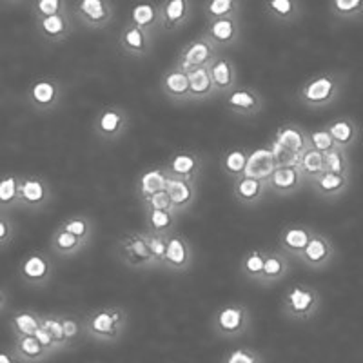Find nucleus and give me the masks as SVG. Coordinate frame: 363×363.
Returning <instances> with one entry per match:
<instances>
[{
  "instance_id": "obj_1",
  "label": "nucleus",
  "mask_w": 363,
  "mask_h": 363,
  "mask_svg": "<svg viewBox=\"0 0 363 363\" xmlns=\"http://www.w3.org/2000/svg\"><path fill=\"white\" fill-rule=\"evenodd\" d=\"M343 86H345V74L336 71L313 74L298 91V102L313 111L327 109L342 96Z\"/></svg>"
},
{
  "instance_id": "obj_2",
  "label": "nucleus",
  "mask_w": 363,
  "mask_h": 363,
  "mask_svg": "<svg viewBox=\"0 0 363 363\" xmlns=\"http://www.w3.org/2000/svg\"><path fill=\"white\" fill-rule=\"evenodd\" d=\"M131 128V116L124 106L118 104H109L99 109V113L93 118V135L102 144H115L122 140L125 133Z\"/></svg>"
},
{
  "instance_id": "obj_3",
  "label": "nucleus",
  "mask_w": 363,
  "mask_h": 363,
  "mask_svg": "<svg viewBox=\"0 0 363 363\" xmlns=\"http://www.w3.org/2000/svg\"><path fill=\"white\" fill-rule=\"evenodd\" d=\"M57 274V264L53 255L45 251H31L18 264L17 278L22 285L29 289H44Z\"/></svg>"
},
{
  "instance_id": "obj_4",
  "label": "nucleus",
  "mask_w": 363,
  "mask_h": 363,
  "mask_svg": "<svg viewBox=\"0 0 363 363\" xmlns=\"http://www.w3.org/2000/svg\"><path fill=\"white\" fill-rule=\"evenodd\" d=\"M115 252L120 262L135 271H151L155 269L153 256L149 251L145 231L125 233L120 236L115 244Z\"/></svg>"
},
{
  "instance_id": "obj_5",
  "label": "nucleus",
  "mask_w": 363,
  "mask_h": 363,
  "mask_svg": "<svg viewBox=\"0 0 363 363\" xmlns=\"http://www.w3.org/2000/svg\"><path fill=\"white\" fill-rule=\"evenodd\" d=\"M71 15L86 29L100 31L116 21V8L113 0H74Z\"/></svg>"
},
{
  "instance_id": "obj_6",
  "label": "nucleus",
  "mask_w": 363,
  "mask_h": 363,
  "mask_svg": "<svg viewBox=\"0 0 363 363\" xmlns=\"http://www.w3.org/2000/svg\"><path fill=\"white\" fill-rule=\"evenodd\" d=\"M29 108L35 113L48 115V113L57 111L58 106L62 104L64 99V86L58 79L53 77H40L31 82L26 93Z\"/></svg>"
},
{
  "instance_id": "obj_7",
  "label": "nucleus",
  "mask_w": 363,
  "mask_h": 363,
  "mask_svg": "<svg viewBox=\"0 0 363 363\" xmlns=\"http://www.w3.org/2000/svg\"><path fill=\"white\" fill-rule=\"evenodd\" d=\"M320 300H322L320 293L314 287L306 284H296L291 285L281 296V309L287 316L306 320V318L316 314Z\"/></svg>"
},
{
  "instance_id": "obj_8",
  "label": "nucleus",
  "mask_w": 363,
  "mask_h": 363,
  "mask_svg": "<svg viewBox=\"0 0 363 363\" xmlns=\"http://www.w3.org/2000/svg\"><path fill=\"white\" fill-rule=\"evenodd\" d=\"M53 200V186L42 174H24L18 191V209L42 211Z\"/></svg>"
},
{
  "instance_id": "obj_9",
  "label": "nucleus",
  "mask_w": 363,
  "mask_h": 363,
  "mask_svg": "<svg viewBox=\"0 0 363 363\" xmlns=\"http://www.w3.org/2000/svg\"><path fill=\"white\" fill-rule=\"evenodd\" d=\"M220 51L216 50L215 45L211 44L209 38L206 35H199V37L191 38L189 42L182 45L178 51L177 58H174V66L182 71H191L196 67L209 66L213 62V58L218 55Z\"/></svg>"
},
{
  "instance_id": "obj_10",
  "label": "nucleus",
  "mask_w": 363,
  "mask_h": 363,
  "mask_svg": "<svg viewBox=\"0 0 363 363\" xmlns=\"http://www.w3.org/2000/svg\"><path fill=\"white\" fill-rule=\"evenodd\" d=\"M336 260V245L323 233H314L307 247L300 252L298 262L311 271H327Z\"/></svg>"
},
{
  "instance_id": "obj_11",
  "label": "nucleus",
  "mask_w": 363,
  "mask_h": 363,
  "mask_svg": "<svg viewBox=\"0 0 363 363\" xmlns=\"http://www.w3.org/2000/svg\"><path fill=\"white\" fill-rule=\"evenodd\" d=\"M33 31L44 44L57 45L69 40L74 31V18L69 11L51 15V17L33 21Z\"/></svg>"
},
{
  "instance_id": "obj_12",
  "label": "nucleus",
  "mask_w": 363,
  "mask_h": 363,
  "mask_svg": "<svg viewBox=\"0 0 363 363\" xmlns=\"http://www.w3.org/2000/svg\"><path fill=\"white\" fill-rule=\"evenodd\" d=\"M264 96L258 89L251 86H236L223 99V106L231 115L238 118H255L264 109Z\"/></svg>"
},
{
  "instance_id": "obj_13",
  "label": "nucleus",
  "mask_w": 363,
  "mask_h": 363,
  "mask_svg": "<svg viewBox=\"0 0 363 363\" xmlns=\"http://www.w3.org/2000/svg\"><path fill=\"white\" fill-rule=\"evenodd\" d=\"M162 165L169 178L199 182L203 173V158L196 149H178Z\"/></svg>"
},
{
  "instance_id": "obj_14",
  "label": "nucleus",
  "mask_w": 363,
  "mask_h": 363,
  "mask_svg": "<svg viewBox=\"0 0 363 363\" xmlns=\"http://www.w3.org/2000/svg\"><path fill=\"white\" fill-rule=\"evenodd\" d=\"M203 35L211 40L218 51H225L236 45L244 35L242 17H225L207 22Z\"/></svg>"
},
{
  "instance_id": "obj_15",
  "label": "nucleus",
  "mask_w": 363,
  "mask_h": 363,
  "mask_svg": "<svg viewBox=\"0 0 363 363\" xmlns=\"http://www.w3.org/2000/svg\"><path fill=\"white\" fill-rule=\"evenodd\" d=\"M194 264V251L189 240L180 233L167 236V252H165L162 269L169 272H187Z\"/></svg>"
},
{
  "instance_id": "obj_16",
  "label": "nucleus",
  "mask_w": 363,
  "mask_h": 363,
  "mask_svg": "<svg viewBox=\"0 0 363 363\" xmlns=\"http://www.w3.org/2000/svg\"><path fill=\"white\" fill-rule=\"evenodd\" d=\"M155 48V37L147 33L145 29L135 24L125 22L124 28L120 29L118 50L131 58H145Z\"/></svg>"
},
{
  "instance_id": "obj_17",
  "label": "nucleus",
  "mask_w": 363,
  "mask_h": 363,
  "mask_svg": "<svg viewBox=\"0 0 363 363\" xmlns=\"http://www.w3.org/2000/svg\"><path fill=\"white\" fill-rule=\"evenodd\" d=\"M265 182H267V189L271 194L293 196V194H296L303 187L306 178H303L298 165L280 164Z\"/></svg>"
},
{
  "instance_id": "obj_18",
  "label": "nucleus",
  "mask_w": 363,
  "mask_h": 363,
  "mask_svg": "<svg viewBox=\"0 0 363 363\" xmlns=\"http://www.w3.org/2000/svg\"><path fill=\"white\" fill-rule=\"evenodd\" d=\"M158 11H160V31L174 33L193 17V0H162L158 2Z\"/></svg>"
},
{
  "instance_id": "obj_19",
  "label": "nucleus",
  "mask_w": 363,
  "mask_h": 363,
  "mask_svg": "<svg viewBox=\"0 0 363 363\" xmlns=\"http://www.w3.org/2000/svg\"><path fill=\"white\" fill-rule=\"evenodd\" d=\"M249 311L244 303L233 301L220 307L215 314V329L223 336L242 335L247 327Z\"/></svg>"
},
{
  "instance_id": "obj_20",
  "label": "nucleus",
  "mask_w": 363,
  "mask_h": 363,
  "mask_svg": "<svg viewBox=\"0 0 363 363\" xmlns=\"http://www.w3.org/2000/svg\"><path fill=\"white\" fill-rule=\"evenodd\" d=\"M125 322V311L120 307H104V309L93 311L87 320V329L91 335L99 338H115L120 327Z\"/></svg>"
},
{
  "instance_id": "obj_21",
  "label": "nucleus",
  "mask_w": 363,
  "mask_h": 363,
  "mask_svg": "<svg viewBox=\"0 0 363 363\" xmlns=\"http://www.w3.org/2000/svg\"><path fill=\"white\" fill-rule=\"evenodd\" d=\"M160 91L165 99L174 106H184L189 104V79L186 71L178 69L177 66H171L164 71L160 77Z\"/></svg>"
},
{
  "instance_id": "obj_22",
  "label": "nucleus",
  "mask_w": 363,
  "mask_h": 363,
  "mask_svg": "<svg viewBox=\"0 0 363 363\" xmlns=\"http://www.w3.org/2000/svg\"><path fill=\"white\" fill-rule=\"evenodd\" d=\"M207 67H209L211 80H213L216 95H227V93H231L238 86V69H236V64L233 62L231 58L225 57V55H216L213 58V62Z\"/></svg>"
},
{
  "instance_id": "obj_23",
  "label": "nucleus",
  "mask_w": 363,
  "mask_h": 363,
  "mask_svg": "<svg viewBox=\"0 0 363 363\" xmlns=\"http://www.w3.org/2000/svg\"><path fill=\"white\" fill-rule=\"evenodd\" d=\"M314 229L307 223H287L278 235V249L287 256L298 258L314 236Z\"/></svg>"
},
{
  "instance_id": "obj_24",
  "label": "nucleus",
  "mask_w": 363,
  "mask_h": 363,
  "mask_svg": "<svg viewBox=\"0 0 363 363\" xmlns=\"http://www.w3.org/2000/svg\"><path fill=\"white\" fill-rule=\"evenodd\" d=\"M272 142H277L284 151L293 155H301L311 147L309 131L296 122H284L277 128Z\"/></svg>"
},
{
  "instance_id": "obj_25",
  "label": "nucleus",
  "mask_w": 363,
  "mask_h": 363,
  "mask_svg": "<svg viewBox=\"0 0 363 363\" xmlns=\"http://www.w3.org/2000/svg\"><path fill=\"white\" fill-rule=\"evenodd\" d=\"M165 191L169 194L174 215H186L187 211L196 203V199H199V182L169 178Z\"/></svg>"
},
{
  "instance_id": "obj_26",
  "label": "nucleus",
  "mask_w": 363,
  "mask_h": 363,
  "mask_svg": "<svg viewBox=\"0 0 363 363\" xmlns=\"http://www.w3.org/2000/svg\"><path fill=\"white\" fill-rule=\"evenodd\" d=\"M264 15L274 24L293 26L303 17V0H264Z\"/></svg>"
},
{
  "instance_id": "obj_27",
  "label": "nucleus",
  "mask_w": 363,
  "mask_h": 363,
  "mask_svg": "<svg viewBox=\"0 0 363 363\" xmlns=\"http://www.w3.org/2000/svg\"><path fill=\"white\" fill-rule=\"evenodd\" d=\"M314 194L323 200H338L351 187V174H340L323 171L314 180L309 182Z\"/></svg>"
},
{
  "instance_id": "obj_28",
  "label": "nucleus",
  "mask_w": 363,
  "mask_h": 363,
  "mask_svg": "<svg viewBox=\"0 0 363 363\" xmlns=\"http://www.w3.org/2000/svg\"><path fill=\"white\" fill-rule=\"evenodd\" d=\"M267 182L245 177V174L236 178L235 184H233V196L240 206L244 207L258 206L267 196Z\"/></svg>"
},
{
  "instance_id": "obj_29",
  "label": "nucleus",
  "mask_w": 363,
  "mask_h": 363,
  "mask_svg": "<svg viewBox=\"0 0 363 363\" xmlns=\"http://www.w3.org/2000/svg\"><path fill=\"white\" fill-rule=\"evenodd\" d=\"M325 129L333 136L336 147L343 151H351L359 140V125L351 116H336L327 122Z\"/></svg>"
},
{
  "instance_id": "obj_30",
  "label": "nucleus",
  "mask_w": 363,
  "mask_h": 363,
  "mask_svg": "<svg viewBox=\"0 0 363 363\" xmlns=\"http://www.w3.org/2000/svg\"><path fill=\"white\" fill-rule=\"evenodd\" d=\"M167 180H169V174L165 173L164 165H153L149 169L142 171L136 178L135 184V194L138 202L145 203L155 193H160L167 186Z\"/></svg>"
},
{
  "instance_id": "obj_31",
  "label": "nucleus",
  "mask_w": 363,
  "mask_h": 363,
  "mask_svg": "<svg viewBox=\"0 0 363 363\" xmlns=\"http://www.w3.org/2000/svg\"><path fill=\"white\" fill-rule=\"evenodd\" d=\"M129 24H135L138 28L145 29L147 33L157 37L160 31V11H158V2L153 0H142L136 2L128 15Z\"/></svg>"
},
{
  "instance_id": "obj_32",
  "label": "nucleus",
  "mask_w": 363,
  "mask_h": 363,
  "mask_svg": "<svg viewBox=\"0 0 363 363\" xmlns=\"http://www.w3.org/2000/svg\"><path fill=\"white\" fill-rule=\"evenodd\" d=\"M291 260L280 249H267L265 252L264 272H262V285H277L289 277Z\"/></svg>"
},
{
  "instance_id": "obj_33",
  "label": "nucleus",
  "mask_w": 363,
  "mask_h": 363,
  "mask_svg": "<svg viewBox=\"0 0 363 363\" xmlns=\"http://www.w3.org/2000/svg\"><path fill=\"white\" fill-rule=\"evenodd\" d=\"M278 167V160L269 145H262L252 151H249V160L245 165V177L258 178V180H267L271 173Z\"/></svg>"
},
{
  "instance_id": "obj_34",
  "label": "nucleus",
  "mask_w": 363,
  "mask_h": 363,
  "mask_svg": "<svg viewBox=\"0 0 363 363\" xmlns=\"http://www.w3.org/2000/svg\"><path fill=\"white\" fill-rule=\"evenodd\" d=\"M87 244L84 240L77 238L74 235L71 233L64 231L62 227H58L53 231L50 238V252L53 256H58V258H73V256L80 255V252L86 251Z\"/></svg>"
},
{
  "instance_id": "obj_35",
  "label": "nucleus",
  "mask_w": 363,
  "mask_h": 363,
  "mask_svg": "<svg viewBox=\"0 0 363 363\" xmlns=\"http://www.w3.org/2000/svg\"><path fill=\"white\" fill-rule=\"evenodd\" d=\"M187 79H189L191 102H203V100H209L213 96H216L215 86H213L209 67L207 66L187 71Z\"/></svg>"
},
{
  "instance_id": "obj_36",
  "label": "nucleus",
  "mask_w": 363,
  "mask_h": 363,
  "mask_svg": "<svg viewBox=\"0 0 363 363\" xmlns=\"http://www.w3.org/2000/svg\"><path fill=\"white\" fill-rule=\"evenodd\" d=\"M22 174H0V213L9 215L13 209H18V191H21Z\"/></svg>"
},
{
  "instance_id": "obj_37",
  "label": "nucleus",
  "mask_w": 363,
  "mask_h": 363,
  "mask_svg": "<svg viewBox=\"0 0 363 363\" xmlns=\"http://www.w3.org/2000/svg\"><path fill=\"white\" fill-rule=\"evenodd\" d=\"M178 215L173 211L145 209V231L153 235H171L177 231Z\"/></svg>"
},
{
  "instance_id": "obj_38",
  "label": "nucleus",
  "mask_w": 363,
  "mask_h": 363,
  "mask_svg": "<svg viewBox=\"0 0 363 363\" xmlns=\"http://www.w3.org/2000/svg\"><path fill=\"white\" fill-rule=\"evenodd\" d=\"M265 252L267 249H249L240 258V274L252 284H260L262 272H264Z\"/></svg>"
},
{
  "instance_id": "obj_39",
  "label": "nucleus",
  "mask_w": 363,
  "mask_h": 363,
  "mask_svg": "<svg viewBox=\"0 0 363 363\" xmlns=\"http://www.w3.org/2000/svg\"><path fill=\"white\" fill-rule=\"evenodd\" d=\"M244 0H206L203 2V15L206 21H216L225 17H242Z\"/></svg>"
},
{
  "instance_id": "obj_40",
  "label": "nucleus",
  "mask_w": 363,
  "mask_h": 363,
  "mask_svg": "<svg viewBox=\"0 0 363 363\" xmlns=\"http://www.w3.org/2000/svg\"><path fill=\"white\" fill-rule=\"evenodd\" d=\"M249 160V149L245 147H231L220 158V167L229 178L236 180L245 173V165Z\"/></svg>"
},
{
  "instance_id": "obj_41",
  "label": "nucleus",
  "mask_w": 363,
  "mask_h": 363,
  "mask_svg": "<svg viewBox=\"0 0 363 363\" xmlns=\"http://www.w3.org/2000/svg\"><path fill=\"white\" fill-rule=\"evenodd\" d=\"M58 227H62L64 231L71 233L77 238L84 240L87 245L91 244V240L95 236V222L87 215H71L64 218L62 222L58 223Z\"/></svg>"
},
{
  "instance_id": "obj_42",
  "label": "nucleus",
  "mask_w": 363,
  "mask_h": 363,
  "mask_svg": "<svg viewBox=\"0 0 363 363\" xmlns=\"http://www.w3.org/2000/svg\"><path fill=\"white\" fill-rule=\"evenodd\" d=\"M298 167H300L301 174L306 178V182L314 180L318 174H322L325 171V160H323V153L316 151V149L309 147L300 155L298 160Z\"/></svg>"
},
{
  "instance_id": "obj_43",
  "label": "nucleus",
  "mask_w": 363,
  "mask_h": 363,
  "mask_svg": "<svg viewBox=\"0 0 363 363\" xmlns=\"http://www.w3.org/2000/svg\"><path fill=\"white\" fill-rule=\"evenodd\" d=\"M327 8L338 21H358L363 17V0H329Z\"/></svg>"
},
{
  "instance_id": "obj_44",
  "label": "nucleus",
  "mask_w": 363,
  "mask_h": 363,
  "mask_svg": "<svg viewBox=\"0 0 363 363\" xmlns=\"http://www.w3.org/2000/svg\"><path fill=\"white\" fill-rule=\"evenodd\" d=\"M69 9L67 0H33L31 2V21L51 17V15H58V13L69 11Z\"/></svg>"
},
{
  "instance_id": "obj_45",
  "label": "nucleus",
  "mask_w": 363,
  "mask_h": 363,
  "mask_svg": "<svg viewBox=\"0 0 363 363\" xmlns=\"http://www.w3.org/2000/svg\"><path fill=\"white\" fill-rule=\"evenodd\" d=\"M40 327V316L29 311H21L11 316V329L17 336H31Z\"/></svg>"
},
{
  "instance_id": "obj_46",
  "label": "nucleus",
  "mask_w": 363,
  "mask_h": 363,
  "mask_svg": "<svg viewBox=\"0 0 363 363\" xmlns=\"http://www.w3.org/2000/svg\"><path fill=\"white\" fill-rule=\"evenodd\" d=\"M48 352L45 347L40 345L33 335L31 336H18L17 340V356L26 362H37Z\"/></svg>"
},
{
  "instance_id": "obj_47",
  "label": "nucleus",
  "mask_w": 363,
  "mask_h": 363,
  "mask_svg": "<svg viewBox=\"0 0 363 363\" xmlns=\"http://www.w3.org/2000/svg\"><path fill=\"white\" fill-rule=\"evenodd\" d=\"M323 160H325V171L340 174H351V160H349V151L343 149H330L327 153H323Z\"/></svg>"
},
{
  "instance_id": "obj_48",
  "label": "nucleus",
  "mask_w": 363,
  "mask_h": 363,
  "mask_svg": "<svg viewBox=\"0 0 363 363\" xmlns=\"http://www.w3.org/2000/svg\"><path fill=\"white\" fill-rule=\"evenodd\" d=\"M145 236H147L149 251H151V256H153L155 269H162L165 252H167V236L169 235H153V233L145 231Z\"/></svg>"
},
{
  "instance_id": "obj_49",
  "label": "nucleus",
  "mask_w": 363,
  "mask_h": 363,
  "mask_svg": "<svg viewBox=\"0 0 363 363\" xmlns=\"http://www.w3.org/2000/svg\"><path fill=\"white\" fill-rule=\"evenodd\" d=\"M309 142H311V147L320 151V153H327V151L336 147L335 140H333V136H330L329 131L325 129V125L309 131Z\"/></svg>"
},
{
  "instance_id": "obj_50",
  "label": "nucleus",
  "mask_w": 363,
  "mask_h": 363,
  "mask_svg": "<svg viewBox=\"0 0 363 363\" xmlns=\"http://www.w3.org/2000/svg\"><path fill=\"white\" fill-rule=\"evenodd\" d=\"M15 235H17V227H15L11 216L0 213V249L11 245Z\"/></svg>"
},
{
  "instance_id": "obj_51",
  "label": "nucleus",
  "mask_w": 363,
  "mask_h": 363,
  "mask_svg": "<svg viewBox=\"0 0 363 363\" xmlns=\"http://www.w3.org/2000/svg\"><path fill=\"white\" fill-rule=\"evenodd\" d=\"M42 327L50 330L51 336H53L55 343H64L67 342L66 336H64V327H62V318L60 316H45L40 318Z\"/></svg>"
},
{
  "instance_id": "obj_52",
  "label": "nucleus",
  "mask_w": 363,
  "mask_h": 363,
  "mask_svg": "<svg viewBox=\"0 0 363 363\" xmlns=\"http://www.w3.org/2000/svg\"><path fill=\"white\" fill-rule=\"evenodd\" d=\"M144 209H162V211H173V206H171V199L167 191H160V193H155L151 199L145 203H142ZM174 213V211H173Z\"/></svg>"
},
{
  "instance_id": "obj_53",
  "label": "nucleus",
  "mask_w": 363,
  "mask_h": 363,
  "mask_svg": "<svg viewBox=\"0 0 363 363\" xmlns=\"http://www.w3.org/2000/svg\"><path fill=\"white\" fill-rule=\"evenodd\" d=\"M225 363H258V358H256V354H252V352L238 349V351L231 352V354L227 356Z\"/></svg>"
},
{
  "instance_id": "obj_54",
  "label": "nucleus",
  "mask_w": 363,
  "mask_h": 363,
  "mask_svg": "<svg viewBox=\"0 0 363 363\" xmlns=\"http://www.w3.org/2000/svg\"><path fill=\"white\" fill-rule=\"evenodd\" d=\"M62 327H64V336H66V340H74L77 336H79L80 325L74 318L62 316Z\"/></svg>"
},
{
  "instance_id": "obj_55",
  "label": "nucleus",
  "mask_w": 363,
  "mask_h": 363,
  "mask_svg": "<svg viewBox=\"0 0 363 363\" xmlns=\"http://www.w3.org/2000/svg\"><path fill=\"white\" fill-rule=\"evenodd\" d=\"M33 336L38 340V342H40L42 347H45V349H51V347L55 345L53 336H51V333L48 329H45V327H42V323H40V327H38V329L35 330Z\"/></svg>"
},
{
  "instance_id": "obj_56",
  "label": "nucleus",
  "mask_w": 363,
  "mask_h": 363,
  "mask_svg": "<svg viewBox=\"0 0 363 363\" xmlns=\"http://www.w3.org/2000/svg\"><path fill=\"white\" fill-rule=\"evenodd\" d=\"M0 363H17V362H15V358H13L9 352L0 351Z\"/></svg>"
},
{
  "instance_id": "obj_57",
  "label": "nucleus",
  "mask_w": 363,
  "mask_h": 363,
  "mask_svg": "<svg viewBox=\"0 0 363 363\" xmlns=\"http://www.w3.org/2000/svg\"><path fill=\"white\" fill-rule=\"evenodd\" d=\"M8 306V296H6V293L2 289H0V311L4 309V307Z\"/></svg>"
},
{
  "instance_id": "obj_58",
  "label": "nucleus",
  "mask_w": 363,
  "mask_h": 363,
  "mask_svg": "<svg viewBox=\"0 0 363 363\" xmlns=\"http://www.w3.org/2000/svg\"><path fill=\"white\" fill-rule=\"evenodd\" d=\"M0 2L6 6H17V4H21L22 0H0Z\"/></svg>"
}]
</instances>
